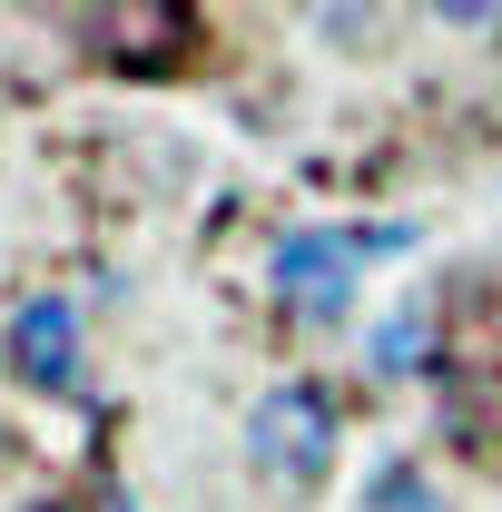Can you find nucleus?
Segmentation results:
<instances>
[{
    "mask_svg": "<svg viewBox=\"0 0 502 512\" xmlns=\"http://www.w3.org/2000/svg\"><path fill=\"white\" fill-rule=\"evenodd\" d=\"M414 227H286L276 256H266V296L276 306H296L306 325H335L355 306V266L384 247H404Z\"/></svg>",
    "mask_w": 502,
    "mask_h": 512,
    "instance_id": "obj_1",
    "label": "nucleus"
},
{
    "mask_svg": "<svg viewBox=\"0 0 502 512\" xmlns=\"http://www.w3.org/2000/svg\"><path fill=\"white\" fill-rule=\"evenodd\" d=\"M247 463L266 483H286V493L325 483V463H335V404H325V384H266V394H256Z\"/></svg>",
    "mask_w": 502,
    "mask_h": 512,
    "instance_id": "obj_2",
    "label": "nucleus"
},
{
    "mask_svg": "<svg viewBox=\"0 0 502 512\" xmlns=\"http://www.w3.org/2000/svg\"><path fill=\"white\" fill-rule=\"evenodd\" d=\"M89 30H99V60L128 79H158L197 50V10L178 0H109V10H89Z\"/></svg>",
    "mask_w": 502,
    "mask_h": 512,
    "instance_id": "obj_3",
    "label": "nucleus"
},
{
    "mask_svg": "<svg viewBox=\"0 0 502 512\" xmlns=\"http://www.w3.org/2000/svg\"><path fill=\"white\" fill-rule=\"evenodd\" d=\"M10 375L30 394H69L79 384V306L69 296H20V316H10Z\"/></svg>",
    "mask_w": 502,
    "mask_h": 512,
    "instance_id": "obj_4",
    "label": "nucleus"
},
{
    "mask_svg": "<svg viewBox=\"0 0 502 512\" xmlns=\"http://www.w3.org/2000/svg\"><path fill=\"white\" fill-rule=\"evenodd\" d=\"M365 512H443V483L424 463H384L375 483H365Z\"/></svg>",
    "mask_w": 502,
    "mask_h": 512,
    "instance_id": "obj_5",
    "label": "nucleus"
},
{
    "mask_svg": "<svg viewBox=\"0 0 502 512\" xmlns=\"http://www.w3.org/2000/svg\"><path fill=\"white\" fill-rule=\"evenodd\" d=\"M424 355H434V316H424V306H404V316L375 335V375H414Z\"/></svg>",
    "mask_w": 502,
    "mask_h": 512,
    "instance_id": "obj_6",
    "label": "nucleus"
},
{
    "mask_svg": "<svg viewBox=\"0 0 502 512\" xmlns=\"http://www.w3.org/2000/svg\"><path fill=\"white\" fill-rule=\"evenodd\" d=\"M30 512H60V503H30Z\"/></svg>",
    "mask_w": 502,
    "mask_h": 512,
    "instance_id": "obj_7",
    "label": "nucleus"
}]
</instances>
